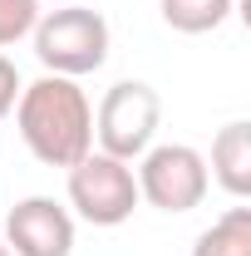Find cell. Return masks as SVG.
Masks as SVG:
<instances>
[{"label":"cell","mask_w":251,"mask_h":256,"mask_svg":"<svg viewBox=\"0 0 251 256\" xmlns=\"http://www.w3.org/2000/svg\"><path fill=\"white\" fill-rule=\"evenodd\" d=\"M69 207L89 226H124L138 212V178L133 168L108 153H84L69 168Z\"/></svg>","instance_id":"cell-5"},{"label":"cell","mask_w":251,"mask_h":256,"mask_svg":"<svg viewBox=\"0 0 251 256\" xmlns=\"http://www.w3.org/2000/svg\"><path fill=\"white\" fill-rule=\"evenodd\" d=\"M5 252L10 256H69L74 217L54 197H25L5 212Z\"/></svg>","instance_id":"cell-6"},{"label":"cell","mask_w":251,"mask_h":256,"mask_svg":"<svg viewBox=\"0 0 251 256\" xmlns=\"http://www.w3.org/2000/svg\"><path fill=\"white\" fill-rule=\"evenodd\" d=\"M0 256H10V252H5V242H0Z\"/></svg>","instance_id":"cell-12"},{"label":"cell","mask_w":251,"mask_h":256,"mask_svg":"<svg viewBox=\"0 0 251 256\" xmlns=\"http://www.w3.org/2000/svg\"><path fill=\"white\" fill-rule=\"evenodd\" d=\"M20 89H25V84H20V69H15V64H10L5 54H0V118H5V114L15 108Z\"/></svg>","instance_id":"cell-11"},{"label":"cell","mask_w":251,"mask_h":256,"mask_svg":"<svg viewBox=\"0 0 251 256\" xmlns=\"http://www.w3.org/2000/svg\"><path fill=\"white\" fill-rule=\"evenodd\" d=\"M30 40H34V60L44 64V74H64V79L94 74L108 60V20L89 5H79V0H69L60 10H44L34 20Z\"/></svg>","instance_id":"cell-2"},{"label":"cell","mask_w":251,"mask_h":256,"mask_svg":"<svg viewBox=\"0 0 251 256\" xmlns=\"http://www.w3.org/2000/svg\"><path fill=\"white\" fill-rule=\"evenodd\" d=\"M232 5L236 0H158V10H162V25L178 34H212L226 25V15H232Z\"/></svg>","instance_id":"cell-9"},{"label":"cell","mask_w":251,"mask_h":256,"mask_svg":"<svg viewBox=\"0 0 251 256\" xmlns=\"http://www.w3.org/2000/svg\"><path fill=\"white\" fill-rule=\"evenodd\" d=\"M207 178H217L236 202L251 192V124L236 118V124H226L212 138V168H207Z\"/></svg>","instance_id":"cell-7"},{"label":"cell","mask_w":251,"mask_h":256,"mask_svg":"<svg viewBox=\"0 0 251 256\" xmlns=\"http://www.w3.org/2000/svg\"><path fill=\"white\" fill-rule=\"evenodd\" d=\"M40 20V0H0V50L25 40Z\"/></svg>","instance_id":"cell-10"},{"label":"cell","mask_w":251,"mask_h":256,"mask_svg":"<svg viewBox=\"0 0 251 256\" xmlns=\"http://www.w3.org/2000/svg\"><path fill=\"white\" fill-rule=\"evenodd\" d=\"M133 178H138V202H148L158 212H172V217L202 207V197L212 188L207 158L197 148H188V143H153L138 158Z\"/></svg>","instance_id":"cell-4"},{"label":"cell","mask_w":251,"mask_h":256,"mask_svg":"<svg viewBox=\"0 0 251 256\" xmlns=\"http://www.w3.org/2000/svg\"><path fill=\"white\" fill-rule=\"evenodd\" d=\"M60 5H69V0H60Z\"/></svg>","instance_id":"cell-13"},{"label":"cell","mask_w":251,"mask_h":256,"mask_svg":"<svg viewBox=\"0 0 251 256\" xmlns=\"http://www.w3.org/2000/svg\"><path fill=\"white\" fill-rule=\"evenodd\" d=\"M192 256H251V207H226L192 242Z\"/></svg>","instance_id":"cell-8"},{"label":"cell","mask_w":251,"mask_h":256,"mask_svg":"<svg viewBox=\"0 0 251 256\" xmlns=\"http://www.w3.org/2000/svg\"><path fill=\"white\" fill-rule=\"evenodd\" d=\"M158 124H162L158 89L143 84V79H118L94 108V143H98V153H108L118 162H138L153 148Z\"/></svg>","instance_id":"cell-3"},{"label":"cell","mask_w":251,"mask_h":256,"mask_svg":"<svg viewBox=\"0 0 251 256\" xmlns=\"http://www.w3.org/2000/svg\"><path fill=\"white\" fill-rule=\"evenodd\" d=\"M15 128L44 168H74L84 153H94V104L89 94L64 79V74H40L34 84L15 98Z\"/></svg>","instance_id":"cell-1"}]
</instances>
